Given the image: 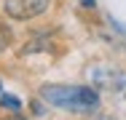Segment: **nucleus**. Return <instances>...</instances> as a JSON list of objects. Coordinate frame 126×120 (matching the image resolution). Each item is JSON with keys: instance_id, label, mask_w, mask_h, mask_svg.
Wrapping results in <instances>:
<instances>
[{"instance_id": "nucleus-1", "label": "nucleus", "mask_w": 126, "mask_h": 120, "mask_svg": "<svg viewBox=\"0 0 126 120\" xmlns=\"http://www.w3.org/2000/svg\"><path fill=\"white\" fill-rule=\"evenodd\" d=\"M40 96L51 107H59L67 112H91L99 104L97 91L86 88V85H46Z\"/></svg>"}, {"instance_id": "nucleus-2", "label": "nucleus", "mask_w": 126, "mask_h": 120, "mask_svg": "<svg viewBox=\"0 0 126 120\" xmlns=\"http://www.w3.org/2000/svg\"><path fill=\"white\" fill-rule=\"evenodd\" d=\"M51 5V0H5L3 8L5 13L14 19V22H27V19H35L40 13H46Z\"/></svg>"}, {"instance_id": "nucleus-3", "label": "nucleus", "mask_w": 126, "mask_h": 120, "mask_svg": "<svg viewBox=\"0 0 126 120\" xmlns=\"http://www.w3.org/2000/svg\"><path fill=\"white\" fill-rule=\"evenodd\" d=\"M51 40L48 37H35V40H30L24 48H22V56H30V53H38V51H48Z\"/></svg>"}, {"instance_id": "nucleus-4", "label": "nucleus", "mask_w": 126, "mask_h": 120, "mask_svg": "<svg viewBox=\"0 0 126 120\" xmlns=\"http://www.w3.org/2000/svg\"><path fill=\"white\" fill-rule=\"evenodd\" d=\"M0 104H3V107H8V109H11V112H19V109H22V101H19V99H16V96H0Z\"/></svg>"}, {"instance_id": "nucleus-5", "label": "nucleus", "mask_w": 126, "mask_h": 120, "mask_svg": "<svg viewBox=\"0 0 126 120\" xmlns=\"http://www.w3.org/2000/svg\"><path fill=\"white\" fill-rule=\"evenodd\" d=\"M8 46H11V29H8L5 24H0V53H3Z\"/></svg>"}, {"instance_id": "nucleus-6", "label": "nucleus", "mask_w": 126, "mask_h": 120, "mask_svg": "<svg viewBox=\"0 0 126 120\" xmlns=\"http://www.w3.org/2000/svg\"><path fill=\"white\" fill-rule=\"evenodd\" d=\"M80 5H83V8H94V5H97V0H80Z\"/></svg>"}, {"instance_id": "nucleus-7", "label": "nucleus", "mask_w": 126, "mask_h": 120, "mask_svg": "<svg viewBox=\"0 0 126 120\" xmlns=\"http://www.w3.org/2000/svg\"><path fill=\"white\" fill-rule=\"evenodd\" d=\"M32 112H35V115H43V112H46V109H43V107H40V104H32Z\"/></svg>"}, {"instance_id": "nucleus-8", "label": "nucleus", "mask_w": 126, "mask_h": 120, "mask_svg": "<svg viewBox=\"0 0 126 120\" xmlns=\"http://www.w3.org/2000/svg\"><path fill=\"white\" fill-rule=\"evenodd\" d=\"M0 88H3V85H0Z\"/></svg>"}]
</instances>
